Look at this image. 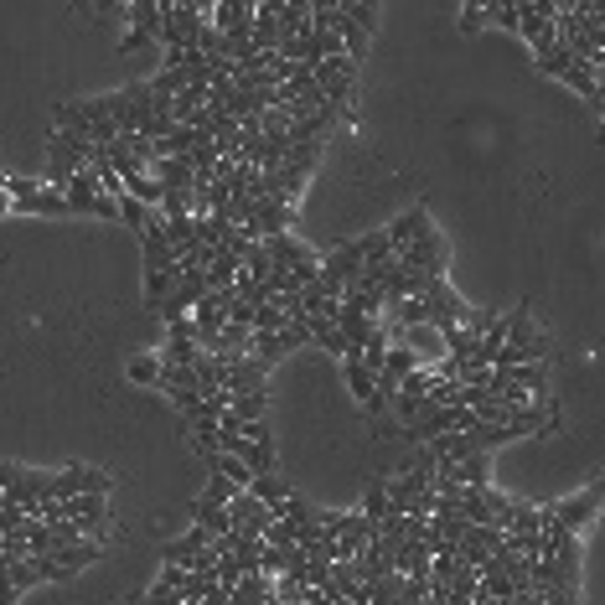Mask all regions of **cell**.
I'll return each mask as SVG.
<instances>
[{
  "label": "cell",
  "instance_id": "obj_1",
  "mask_svg": "<svg viewBox=\"0 0 605 605\" xmlns=\"http://www.w3.org/2000/svg\"><path fill=\"white\" fill-rule=\"evenodd\" d=\"M523 362H549V342H543V331L533 326V316H528V306H518V311H507V347L497 352V362L492 368H523Z\"/></svg>",
  "mask_w": 605,
  "mask_h": 605
},
{
  "label": "cell",
  "instance_id": "obj_2",
  "mask_svg": "<svg viewBox=\"0 0 605 605\" xmlns=\"http://www.w3.org/2000/svg\"><path fill=\"white\" fill-rule=\"evenodd\" d=\"M6 192H11V213H42V218L68 213V197L47 187L42 176H6Z\"/></svg>",
  "mask_w": 605,
  "mask_h": 605
},
{
  "label": "cell",
  "instance_id": "obj_3",
  "mask_svg": "<svg viewBox=\"0 0 605 605\" xmlns=\"http://www.w3.org/2000/svg\"><path fill=\"white\" fill-rule=\"evenodd\" d=\"M600 502H605V476L595 481V487H585L580 497H569V502H549V507H543V523H549V528H564V533L580 538V533H585V523L600 512Z\"/></svg>",
  "mask_w": 605,
  "mask_h": 605
},
{
  "label": "cell",
  "instance_id": "obj_4",
  "mask_svg": "<svg viewBox=\"0 0 605 605\" xmlns=\"http://www.w3.org/2000/svg\"><path fill=\"white\" fill-rule=\"evenodd\" d=\"M399 259H404L409 269H419L425 280H445V259H450V249H445V238L435 233V223H425V228L414 233V244H409Z\"/></svg>",
  "mask_w": 605,
  "mask_h": 605
},
{
  "label": "cell",
  "instance_id": "obj_5",
  "mask_svg": "<svg viewBox=\"0 0 605 605\" xmlns=\"http://www.w3.org/2000/svg\"><path fill=\"white\" fill-rule=\"evenodd\" d=\"M109 492H114V476H104L94 466H63V471H57L52 502H68V497H109Z\"/></svg>",
  "mask_w": 605,
  "mask_h": 605
},
{
  "label": "cell",
  "instance_id": "obj_6",
  "mask_svg": "<svg viewBox=\"0 0 605 605\" xmlns=\"http://www.w3.org/2000/svg\"><path fill=\"white\" fill-rule=\"evenodd\" d=\"M125 16H130V32H125V42H119V52H140L150 42H161V6L156 0H135Z\"/></svg>",
  "mask_w": 605,
  "mask_h": 605
},
{
  "label": "cell",
  "instance_id": "obj_7",
  "mask_svg": "<svg viewBox=\"0 0 605 605\" xmlns=\"http://www.w3.org/2000/svg\"><path fill=\"white\" fill-rule=\"evenodd\" d=\"M342 373H347L352 399L368 409V414H383V409H388V404L378 399V373H373V368H362V357H342Z\"/></svg>",
  "mask_w": 605,
  "mask_h": 605
},
{
  "label": "cell",
  "instance_id": "obj_8",
  "mask_svg": "<svg viewBox=\"0 0 605 605\" xmlns=\"http://www.w3.org/2000/svg\"><path fill=\"white\" fill-rule=\"evenodd\" d=\"M228 512H233V528H238V533H259V538H264L269 528H275V512H269L254 492H238V497L228 502Z\"/></svg>",
  "mask_w": 605,
  "mask_h": 605
},
{
  "label": "cell",
  "instance_id": "obj_9",
  "mask_svg": "<svg viewBox=\"0 0 605 605\" xmlns=\"http://www.w3.org/2000/svg\"><path fill=\"white\" fill-rule=\"evenodd\" d=\"M223 362H228V378H223V393H228V399L264 388V368H269V362H259V357H223Z\"/></svg>",
  "mask_w": 605,
  "mask_h": 605
},
{
  "label": "cell",
  "instance_id": "obj_10",
  "mask_svg": "<svg viewBox=\"0 0 605 605\" xmlns=\"http://www.w3.org/2000/svg\"><path fill=\"white\" fill-rule=\"evenodd\" d=\"M425 223H430V207H409L404 218H393V223H388V244H393V254H404V249L414 244V233L425 228Z\"/></svg>",
  "mask_w": 605,
  "mask_h": 605
},
{
  "label": "cell",
  "instance_id": "obj_11",
  "mask_svg": "<svg viewBox=\"0 0 605 605\" xmlns=\"http://www.w3.org/2000/svg\"><path fill=\"white\" fill-rule=\"evenodd\" d=\"M228 456H238L254 476H275V440H244L238 450H228Z\"/></svg>",
  "mask_w": 605,
  "mask_h": 605
},
{
  "label": "cell",
  "instance_id": "obj_12",
  "mask_svg": "<svg viewBox=\"0 0 605 605\" xmlns=\"http://www.w3.org/2000/svg\"><path fill=\"white\" fill-rule=\"evenodd\" d=\"M249 492H254V497H259V502H264L269 512H275V518H280V507H285V502L295 497V492L285 487L280 476H254V487H249Z\"/></svg>",
  "mask_w": 605,
  "mask_h": 605
},
{
  "label": "cell",
  "instance_id": "obj_13",
  "mask_svg": "<svg viewBox=\"0 0 605 605\" xmlns=\"http://www.w3.org/2000/svg\"><path fill=\"white\" fill-rule=\"evenodd\" d=\"M192 523L207 528L213 538H228V533H233V512H228V507H207V502H197V507H192Z\"/></svg>",
  "mask_w": 605,
  "mask_h": 605
},
{
  "label": "cell",
  "instance_id": "obj_14",
  "mask_svg": "<svg viewBox=\"0 0 605 605\" xmlns=\"http://www.w3.org/2000/svg\"><path fill=\"white\" fill-rule=\"evenodd\" d=\"M362 518H373V523L383 528V518H388V481H383V476L362 487Z\"/></svg>",
  "mask_w": 605,
  "mask_h": 605
},
{
  "label": "cell",
  "instance_id": "obj_15",
  "mask_svg": "<svg viewBox=\"0 0 605 605\" xmlns=\"http://www.w3.org/2000/svg\"><path fill=\"white\" fill-rule=\"evenodd\" d=\"M228 414H238V419H244V425H259V419L269 414V393H264V388H259V393H238Z\"/></svg>",
  "mask_w": 605,
  "mask_h": 605
},
{
  "label": "cell",
  "instance_id": "obj_16",
  "mask_svg": "<svg viewBox=\"0 0 605 605\" xmlns=\"http://www.w3.org/2000/svg\"><path fill=\"white\" fill-rule=\"evenodd\" d=\"M306 331H311V342H321L326 352H337V357H347V342H342V331H337V321H321V316H311V321H306Z\"/></svg>",
  "mask_w": 605,
  "mask_h": 605
},
{
  "label": "cell",
  "instance_id": "obj_17",
  "mask_svg": "<svg viewBox=\"0 0 605 605\" xmlns=\"http://www.w3.org/2000/svg\"><path fill=\"white\" fill-rule=\"evenodd\" d=\"M430 409V393H399L393 399V414H399V425L409 430V425H419V414Z\"/></svg>",
  "mask_w": 605,
  "mask_h": 605
},
{
  "label": "cell",
  "instance_id": "obj_18",
  "mask_svg": "<svg viewBox=\"0 0 605 605\" xmlns=\"http://www.w3.org/2000/svg\"><path fill=\"white\" fill-rule=\"evenodd\" d=\"M150 218H156V213H150V207H145V202H135L130 192H125V197H119V223H125V228H135V233H145V228H150Z\"/></svg>",
  "mask_w": 605,
  "mask_h": 605
},
{
  "label": "cell",
  "instance_id": "obj_19",
  "mask_svg": "<svg viewBox=\"0 0 605 605\" xmlns=\"http://www.w3.org/2000/svg\"><path fill=\"white\" fill-rule=\"evenodd\" d=\"M161 373H166V368H161V352H156V357L145 352V357H135V362H130V383H140V388H150V383L161 388Z\"/></svg>",
  "mask_w": 605,
  "mask_h": 605
},
{
  "label": "cell",
  "instance_id": "obj_20",
  "mask_svg": "<svg viewBox=\"0 0 605 605\" xmlns=\"http://www.w3.org/2000/svg\"><path fill=\"white\" fill-rule=\"evenodd\" d=\"M233 497H238V487H233L228 476H218V471H213V476H207V487H202V497H197V502H207V507H228Z\"/></svg>",
  "mask_w": 605,
  "mask_h": 605
},
{
  "label": "cell",
  "instance_id": "obj_21",
  "mask_svg": "<svg viewBox=\"0 0 605 605\" xmlns=\"http://www.w3.org/2000/svg\"><path fill=\"white\" fill-rule=\"evenodd\" d=\"M425 362H419V352H409V347H388V362H383V373H393V378H409V373H419Z\"/></svg>",
  "mask_w": 605,
  "mask_h": 605
},
{
  "label": "cell",
  "instance_id": "obj_22",
  "mask_svg": "<svg viewBox=\"0 0 605 605\" xmlns=\"http://www.w3.org/2000/svg\"><path fill=\"white\" fill-rule=\"evenodd\" d=\"M342 11H347L352 26H362V32L373 37V26H378V6H373V0H357V6H342Z\"/></svg>",
  "mask_w": 605,
  "mask_h": 605
},
{
  "label": "cell",
  "instance_id": "obj_23",
  "mask_svg": "<svg viewBox=\"0 0 605 605\" xmlns=\"http://www.w3.org/2000/svg\"><path fill=\"white\" fill-rule=\"evenodd\" d=\"M487 21L507 26V32H523V16H518V6H487Z\"/></svg>",
  "mask_w": 605,
  "mask_h": 605
},
{
  "label": "cell",
  "instance_id": "obj_24",
  "mask_svg": "<svg viewBox=\"0 0 605 605\" xmlns=\"http://www.w3.org/2000/svg\"><path fill=\"white\" fill-rule=\"evenodd\" d=\"M481 21H487V6H466V11H461V32H476Z\"/></svg>",
  "mask_w": 605,
  "mask_h": 605
},
{
  "label": "cell",
  "instance_id": "obj_25",
  "mask_svg": "<svg viewBox=\"0 0 605 605\" xmlns=\"http://www.w3.org/2000/svg\"><path fill=\"white\" fill-rule=\"evenodd\" d=\"M0 213H11V192H6V181H0Z\"/></svg>",
  "mask_w": 605,
  "mask_h": 605
}]
</instances>
